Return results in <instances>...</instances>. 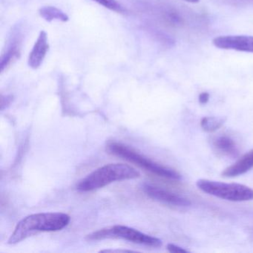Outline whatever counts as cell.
Instances as JSON below:
<instances>
[{"label":"cell","instance_id":"cell-1","mask_svg":"<svg viewBox=\"0 0 253 253\" xmlns=\"http://www.w3.org/2000/svg\"><path fill=\"white\" fill-rule=\"evenodd\" d=\"M68 214L60 212L38 213L22 219L8 239L9 244H16L39 232H54L66 227L70 223Z\"/></svg>","mask_w":253,"mask_h":253},{"label":"cell","instance_id":"cell-2","mask_svg":"<svg viewBox=\"0 0 253 253\" xmlns=\"http://www.w3.org/2000/svg\"><path fill=\"white\" fill-rule=\"evenodd\" d=\"M140 177V172L131 166L110 164L97 169L88 174L77 185L80 192H91L115 181L130 180Z\"/></svg>","mask_w":253,"mask_h":253},{"label":"cell","instance_id":"cell-3","mask_svg":"<svg viewBox=\"0 0 253 253\" xmlns=\"http://www.w3.org/2000/svg\"><path fill=\"white\" fill-rule=\"evenodd\" d=\"M106 150L112 155L124 158L157 175L171 180L181 179V175L175 170L152 161L126 145L118 142H111L106 146Z\"/></svg>","mask_w":253,"mask_h":253},{"label":"cell","instance_id":"cell-4","mask_svg":"<svg viewBox=\"0 0 253 253\" xmlns=\"http://www.w3.org/2000/svg\"><path fill=\"white\" fill-rule=\"evenodd\" d=\"M197 186L205 193L226 201L242 202L253 200V189L245 185L200 179Z\"/></svg>","mask_w":253,"mask_h":253},{"label":"cell","instance_id":"cell-5","mask_svg":"<svg viewBox=\"0 0 253 253\" xmlns=\"http://www.w3.org/2000/svg\"><path fill=\"white\" fill-rule=\"evenodd\" d=\"M107 238H120L149 247H159L162 246V241L159 238L146 235L133 228L121 225L100 229L89 234L86 237L88 241H100Z\"/></svg>","mask_w":253,"mask_h":253},{"label":"cell","instance_id":"cell-6","mask_svg":"<svg viewBox=\"0 0 253 253\" xmlns=\"http://www.w3.org/2000/svg\"><path fill=\"white\" fill-rule=\"evenodd\" d=\"M143 189L149 198L168 205L180 207H189L191 205V201L187 198L149 183H144Z\"/></svg>","mask_w":253,"mask_h":253},{"label":"cell","instance_id":"cell-7","mask_svg":"<svg viewBox=\"0 0 253 253\" xmlns=\"http://www.w3.org/2000/svg\"><path fill=\"white\" fill-rule=\"evenodd\" d=\"M212 42L214 46L221 49L253 53V36H245V35L220 36L214 38Z\"/></svg>","mask_w":253,"mask_h":253},{"label":"cell","instance_id":"cell-8","mask_svg":"<svg viewBox=\"0 0 253 253\" xmlns=\"http://www.w3.org/2000/svg\"><path fill=\"white\" fill-rule=\"evenodd\" d=\"M48 48H49V45H48V35L45 31H41L29 54V66L32 69H38L42 65L48 52Z\"/></svg>","mask_w":253,"mask_h":253},{"label":"cell","instance_id":"cell-9","mask_svg":"<svg viewBox=\"0 0 253 253\" xmlns=\"http://www.w3.org/2000/svg\"><path fill=\"white\" fill-rule=\"evenodd\" d=\"M253 168V150L241 157L233 165L223 170V177H232L241 175Z\"/></svg>","mask_w":253,"mask_h":253},{"label":"cell","instance_id":"cell-10","mask_svg":"<svg viewBox=\"0 0 253 253\" xmlns=\"http://www.w3.org/2000/svg\"><path fill=\"white\" fill-rule=\"evenodd\" d=\"M214 147L218 152L229 157H236L238 155V148L235 141L227 136H219L213 142Z\"/></svg>","mask_w":253,"mask_h":253},{"label":"cell","instance_id":"cell-11","mask_svg":"<svg viewBox=\"0 0 253 253\" xmlns=\"http://www.w3.org/2000/svg\"><path fill=\"white\" fill-rule=\"evenodd\" d=\"M39 14L41 17L47 22L58 20L65 23L69 19L66 13L63 12L60 8L54 6L42 7L39 10Z\"/></svg>","mask_w":253,"mask_h":253},{"label":"cell","instance_id":"cell-12","mask_svg":"<svg viewBox=\"0 0 253 253\" xmlns=\"http://www.w3.org/2000/svg\"><path fill=\"white\" fill-rule=\"evenodd\" d=\"M226 121V118L217 117H205L201 121V126L207 132H214L220 128Z\"/></svg>","mask_w":253,"mask_h":253},{"label":"cell","instance_id":"cell-13","mask_svg":"<svg viewBox=\"0 0 253 253\" xmlns=\"http://www.w3.org/2000/svg\"><path fill=\"white\" fill-rule=\"evenodd\" d=\"M19 54H20V50L17 45H14L10 46V48L7 50L6 52L2 56L1 62H0V68H1V72L3 71L12 63L16 59L18 58Z\"/></svg>","mask_w":253,"mask_h":253},{"label":"cell","instance_id":"cell-14","mask_svg":"<svg viewBox=\"0 0 253 253\" xmlns=\"http://www.w3.org/2000/svg\"><path fill=\"white\" fill-rule=\"evenodd\" d=\"M92 1L108 8V9L116 11V12L122 13L125 11L122 5L119 2H117L116 0H92Z\"/></svg>","mask_w":253,"mask_h":253},{"label":"cell","instance_id":"cell-15","mask_svg":"<svg viewBox=\"0 0 253 253\" xmlns=\"http://www.w3.org/2000/svg\"><path fill=\"white\" fill-rule=\"evenodd\" d=\"M167 250L170 253H189L188 250L179 247V246L175 245L174 244H169L167 245Z\"/></svg>","mask_w":253,"mask_h":253},{"label":"cell","instance_id":"cell-16","mask_svg":"<svg viewBox=\"0 0 253 253\" xmlns=\"http://www.w3.org/2000/svg\"><path fill=\"white\" fill-rule=\"evenodd\" d=\"M210 100V94L207 92L201 93L199 95V102L201 104H206Z\"/></svg>","mask_w":253,"mask_h":253},{"label":"cell","instance_id":"cell-17","mask_svg":"<svg viewBox=\"0 0 253 253\" xmlns=\"http://www.w3.org/2000/svg\"><path fill=\"white\" fill-rule=\"evenodd\" d=\"M109 252H111V253H115V252H117V253H131L132 251H131V250H102L100 253H109Z\"/></svg>","mask_w":253,"mask_h":253},{"label":"cell","instance_id":"cell-18","mask_svg":"<svg viewBox=\"0 0 253 253\" xmlns=\"http://www.w3.org/2000/svg\"><path fill=\"white\" fill-rule=\"evenodd\" d=\"M186 2H192V3H196V2H199L200 0H184Z\"/></svg>","mask_w":253,"mask_h":253}]
</instances>
